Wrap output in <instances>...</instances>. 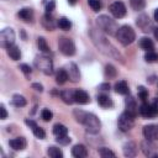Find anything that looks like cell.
Segmentation results:
<instances>
[{"mask_svg": "<svg viewBox=\"0 0 158 158\" xmlns=\"http://www.w3.org/2000/svg\"><path fill=\"white\" fill-rule=\"evenodd\" d=\"M89 35H90V38H91L94 46L98 48L99 52H101L102 54H105V56H107V57H110V58H112V59L120 60L122 64L125 63L122 54L116 49L115 46L111 44V42H110L99 30H96V28H90Z\"/></svg>", "mask_w": 158, "mask_h": 158, "instance_id": "obj_1", "label": "cell"}, {"mask_svg": "<svg viewBox=\"0 0 158 158\" xmlns=\"http://www.w3.org/2000/svg\"><path fill=\"white\" fill-rule=\"evenodd\" d=\"M74 116H75V120L84 125L86 131L90 132V133H98L100 131V127H101V123H100V120L98 118L96 115L91 114V112H85L83 110H74Z\"/></svg>", "mask_w": 158, "mask_h": 158, "instance_id": "obj_2", "label": "cell"}, {"mask_svg": "<svg viewBox=\"0 0 158 158\" xmlns=\"http://www.w3.org/2000/svg\"><path fill=\"white\" fill-rule=\"evenodd\" d=\"M96 23L101 31H104L105 33H107L110 36H116V33L118 31V25L116 23V21L112 20L111 17H109L107 15H100L96 19Z\"/></svg>", "mask_w": 158, "mask_h": 158, "instance_id": "obj_3", "label": "cell"}, {"mask_svg": "<svg viewBox=\"0 0 158 158\" xmlns=\"http://www.w3.org/2000/svg\"><path fill=\"white\" fill-rule=\"evenodd\" d=\"M116 38L122 46H128L135 41L136 33H135V31L131 26L123 25V26L118 27V31L116 33Z\"/></svg>", "mask_w": 158, "mask_h": 158, "instance_id": "obj_4", "label": "cell"}, {"mask_svg": "<svg viewBox=\"0 0 158 158\" xmlns=\"http://www.w3.org/2000/svg\"><path fill=\"white\" fill-rule=\"evenodd\" d=\"M35 67L37 69H40L46 75H51L53 73V63H52V59L49 57H47L46 54H41V56H37L35 58Z\"/></svg>", "mask_w": 158, "mask_h": 158, "instance_id": "obj_5", "label": "cell"}, {"mask_svg": "<svg viewBox=\"0 0 158 158\" xmlns=\"http://www.w3.org/2000/svg\"><path fill=\"white\" fill-rule=\"evenodd\" d=\"M58 48L62 54L70 57L75 53V44L74 42L68 37H59L58 40Z\"/></svg>", "mask_w": 158, "mask_h": 158, "instance_id": "obj_6", "label": "cell"}, {"mask_svg": "<svg viewBox=\"0 0 158 158\" xmlns=\"http://www.w3.org/2000/svg\"><path fill=\"white\" fill-rule=\"evenodd\" d=\"M133 118H135V117L131 116L130 114H127L126 111L122 112V114L120 115V117H118V121H117L118 128H120L122 132L130 131V130L133 127V125H135V120H133Z\"/></svg>", "mask_w": 158, "mask_h": 158, "instance_id": "obj_7", "label": "cell"}, {"mask_svg": "<svg viewBox=\"0 0 158 158\" xmlns=\"http://www.w3.org/2000/svg\"><path fill=\"white\" fill-rule=\"evenodd\" d=\"M0 42H1V46L4 48H7V47L12 46L14 42H15V32H14V30L10 28V27L4 28L0 32Z\"/></svg>", "mask_w": 158, "mask_h": 158, "instance_id": "obj_8", "label": "cell"}, {"mask_svg": "<svg viewBox=\"0 0 158 158\" xmlns=\"http://www.w3.org/2000/svg\"><path fill=\"white\" fill-rule=\"evenodd\" d=\"M109 10L111 12V15L116 19H121L126 15V6L122 1H115L109 6Z\"/></svg>", "mask_w": 158, "mask_h": 158, "instance_id": "obj_9", "label": "cell"}, {"mask_svg": "<svg viewBox=\"0 0 158 158\" xmlns=\"http://www.w3.org/2000/svg\"><path fill=\"white\" fill-rule=\"evenodd\" d=\"M141 116L143 117H154L158 115V107H156L154 105H149V104H146L143 102L139 109H138Z\"/></svg>", "mask_w": 158, "mask_h": 158, "instance_id": "obj_10", "label": "cell"}, {"mask_svg": "<svg viewBox=\"0 0 158 158\" xmlns=\"http://www.w3.org/2000/svg\"><path fill=\"white\" fill-rule=\"evenodd\" d=\"M142 132L146 139H149V141L158 139V126L157 125H147L143 127Z\"/></svg>", "mask_w": 158, "mask_h": 158, "instance_id": "obj_11", "label": "cell"}, {"mask_svg": "<svg viewBox=\"0 0 158 158\" xmlns=\"http://www.w3.org/2000/svg\"><path fill=\"white\" fill-rule=\"evenodd\" d=\"M125 105H126V110H125V111H126L127 114H130L131 116L136 117L137 114H138V106H137L136 100H135L133 98L128 96V98L125 100Z\"/></svg>", "mask_w": 158, "mask_h": 158, "instance_id": "obj_12", "label": "cell"}, {"mask_svg": "<svg viewBox=\"0 0 158 158\" xmlns=\"http://www.w3.org/2000/svg\"><path fill=\"white\" fill-rule=\"evenodd\" d=\"M9 144H10V147H11L12 149H15V151H22V149L26 148L27 141H26L25 137H16V138L10 139V141H9Z\"/></svg>", "mask_w": 158, "mask_h": 158, "instance_id": "obj_13", "label": "cell"}, {"mask_svg": "<svg viewBox=\"0 0 158 158\" xmlns=\"http://www.w3.org/2000/svg\"><path fill=\"white\" fill-rule=\"evenodd\" d=\"M137 25H138V27H139L143 32H148L149 28L152 27V22L149 21L148 15H146V14H142V15L138 16V19H137Z\"/></svg>", "mask_w": 158, "mask_h": 158, "instance_id": "obj_14", "label": "cell"}, {"mask_svg": "<svg viewBox=\"0 0 158 158\" xmlns=\"http://www.w3.org/2000/svg\"><path fill=\"white\" fill-rule=\"evenodd\" d=\"M141 149L147 157H158V154L154 153V144L149 139H146L141 143Z\"/></svg>", "mask_w": 158, "mask_h": 158, "instance_id": "obj_15", "label": "cell"}, {"mask_svg": "<svg viewBox=\"0 0 158 158\" xmlns=\"http://www.w3.org/2000/svg\"><path fill=\"white\" fill-rule=\"evenodd\" d=\"M74 100L75 102L78 104H81V105H85L90 101V98H89V94L85 91V90H81V89H78L74 91Z\"/></svg>", "mask_w": 158, "mask_h": 158, "instance_id": "obj_16", "label": "cell"}, {"mask_svg": "<svg viewBox=\"0 0 158 158\" xmlns=\"http://www.w3.org/2000/svg\"><path fill=\"white\" fill-rule=\"evenodd\" d=\"M25 122H26V125H28V126L32 128V132H33V135H35L37 138L43 139V138L46 137V132L43 131V128H41L40 126H37V123H36L35 121H32V120H26Z\"/></svg>", "mask_w": 158, "mask_h": 158, "instance_id": "obj_17", "label": "cell"}, {"mask_svg": "<svg viewBox=\"0 0 158 158\" xmlns=\"http://www.w3.org/2000/svg\"><path fill=\"white\" fill-rule=\"evenodd\" d=\"M122 151H123V156L125 157H135L136 153H137V146H136L135 142L130 141V142H126L123 144Z\"/></svg>", "mask_w": 158, "mask_h": 158, "instance_id": "obj_18", "label": "cell"}, {"mask_svg": "<svg viewBox=\"0 0 158 158\" xmlns=\"http://www.w3.org/2000/svg\"><path fill=\"white\" fill-rule=\"evenodd\" d=\"M72 154L75 158H85L88 156V149L84 144H75L72 148Z\"/></svg>", "mask_w": 158, "mask_h": 158, "instance_id": "obj_19", "label": "cell"}, {"mask_svg": "<svg viewBox=\"0 0 158 158\" xmlns=\"http://www.w3.org/2000/svg\"><path fill=\"white\" fill-rule=\"evenodd\" d=\"M42 25H43L44 28H47V30H49V31L54 30V27L57 26V23H56L53 16H52L51 14H48V12H46V15L42 17Z\"/></svg>", "mask_w": 158, "mask_h": 158, "instance_id": "obj_20", "label": "cell"}, {"mask_svg": "<svg viewBox=\"0 0 158 158\" xmlns=\"http://www.w3.org/2000/svg\"><path fill=\"white\" fill-rule=\"evenodd\" d=\"M17 16H19L21 20H23V21H26V22H30V21H32V19H33V11H32V9H30V7H23V9H21V10L17 12Z\"/></svg>", "mask_w": 158, "mask_h": 158, "instance_id": "obj_21", "label": "cell"}, {"mask_svg": "<svg viewBox=\"0 0 158 158\" xmlns=\"http://www.w3.org/2000/svg\"><path fill=\"white\" fill-rule=\"evenodd\" d=\"M74 91H75V90H72V89H65V90L60 91V98H62V100H63L65 104H68V105L75 102V100H74Z\"/></svg>", "mask_w": 158, "mask_h": 158, "instance_id": "obj_22", "label": "cell"}, {"mask_svg": "<svg viewBox=\"0 0 158 158\" xmlns=\"http://www.w3.org/2000/svg\"><path fill=\"white\" fill-rule=\"evenodd\" d=\"M6 52H7L9 57H10L12 60H19V59L21 58V51H20V48H19L16 44H12V46L7 47V48H6Z\"/></svg>", "mask_w": 158, "mask_h": 158, "instance_id": "obj_23", "label": "cell"}, {"mask_svg": "<svg viewBox=\"0 0 158 158\" xmlns=\"http://www.w3.org/2000/svg\"><path fill=\"white\" fill-rule=\"evenodd\" d=\"M68 75H69V79L72 81H78L79 78H80V74H79V69L77 67L75 63H70L69 64V70H68Z\"/></svg>", "mask_w": 158, "mask_h": 158, "instance_id": "obj_24", "label": "cell"}, {"mask_svg": "<svg viewBox=\"0 0 158 158\" xmlns=\"http://www.w3.org/2000/svg\"><path fill=\"white\" fill-rule=\"evenodd\" d=\"M115 91L117 94H121V95H127L128 94V84L126 80H120L115 84Z\"/></svg>", "mask_w": 158, "mask_h": 158, "instance_id": "obj_25", "label": "cell"}, {"mask_svg": "<svg viewBox=\"0 0 158 158\" xmlns=\"http://www.w3.org/2000/svg\"><path fill=\"white\" fill-rule=\"evenodd\" d=\"M98 104L101 106V107H104V109H109V107H111L114 104H112V100L107 96V95H105V94H100L99 96H98Z\"/></svg>", "mask_w": 158, "mask_h": 158, "instance_id": "obj_26", "label": "cell"}, {"mask_svg": "<svg viewBox=\"0 0 158 158\" xmlns=\"http://www.w3.org/2000/svg\"><path fill=\"white\" fill-rule=\"evenodd\" d=\"M138 44H139V47H141L142 49H144L146 52H148V51H153V48H154V44H153L152 40L148 38V37H142V38L139 40Z\"/></svg>", "mask_w": 158, "mask_h": 158, "instance_id": "obj_27", "label": "cell"}, {"mask_svg": "<svg viewBox=\"0 0 158 158\" xmlns=\"http://www.w3.org/2000/svg\"><path fill=\"white\" fill-rule=\"evenodd\" d=\"M69 79V75H68V72L65 69H58L57 73H56V81L57 84H64L67 80Z\"/></svg>", "mask_w": 158, "mask_h": 158, "instance_id": "obj_28", "label": "cell"}, {"mask_svg": "<svg viewBox=\"0 0 158 158\" xmlns=\"http://www.w3.org/2000/svg\"><path fill=\"white\" fill-rule=\"evenodd\" d=\"M53 133H54V136H57V137L67 136V135H68V128H67L64 125H62V123H56V125L53 126Z\"/></svg>", "mask_w": 158, "mask_h": 158, "instance_id": "obj_29", "label": "cell"}, {"mask_svg": "<svg viewBox=\"0 0 158 158\" xmlns=\"http://www.w3.org/2000/svg\"><path fill=\"white\" fill-rule=\"evenodd\" d=\"M11 102H12V105H15L16 107H23V106L27 104L26 99H25L22 95H20V94H15V95L12 96V99H11Z\"/></svg>", "mask_w": 158, "mask_h": 158, "instance_id": "obj_30", "label": "cell"}, {"mask_svg": "<svg viewBox=\"0 0 158 158\" xmlns=\"http://www.w3.org/2000/svg\"><path fill=\"white\" fill-rule=\"evenodd\" d=\"M37 44H38V49H40L43 54L49 53V46L47 44V41H46L44 37H38V40H37Z\"/></svg>", "mask_w": 158, "mask_h": 158, "instance_id": "obj_31", "label": "cell"}, {"mask_svg": "<svg viewBox=\"0 0 158 158\" xmlns=\"http://www.w3.org/2000/svg\"><path fill=\"white\" fill-rule=\"evenodd\" d=\"M47 154H48L51 158H62V157H63V152H62L58 147H54V146L48 147Z\"/></svg>", "mask_w": 158, "mask_h": 158, "instance_id": "obj_32", "label": "cell"}, {"mask_svg": "<svg viewBox=\"0 0 158 158\" xmlns=\"http://www.w3.org/2000/svg\"><path fill=\"white\" fill-rule=\"evenodd\" d=\"M57 26H58L60 30L68 31V30L72 27V22H70L67 17H60V19L57 21Z\"/></svg>", "mask_w": 158, "mask_h": 158, "instance_id": "obj_33", "label": "cell"}, {"mask_svg": "<svg viewBox=\"0 0 158 158\" xmlns=\"http://www.w3.org/2000/svg\"><path fill=\"white\" fill-rule=\"evenodd\" d=\"M116 74H117L116 68H115L112 64H106V65H105V77H106V78L112 79V78L116 77Z\"/></svg>", "mask_w": 158, "mask_h": 158, "instance_id": "obj_34", "label": "cell"}, {"mask_svg": "<svg viewBox=\"0 0 158 158\" xmlns=\"http://www.w3.org/2000/svg\"><path fill=\"white\" fill-rule=\"evenodd\" d=\"M130 4H131V7L133 10H143L144 6H146V0H130Z\"/></svg>", "mask_w": 158, "mask_h": 158, "instance_id": "obj_35", "label": "cell"}, {"mask_svg": "<svg viewBox=\"0 0 158 158\" xmlns=\"http://www.w3.org/2000/svg\"><path fill=\"white\" fill-rule=\"evenodd\" d=\"M144 59L149 63H153V62H157L158 60V53H156L154 51H148L146 54H144Z\"/></svg>", "mask_w": 158, "mask_h": 158, "instance_id": "obj_36", "label": "cell"}, {"mask_svg": "<svg viewBox=\"0 0 158 158\" xmlns=\"http://www.w3.org/2000/svg\"><path fill=\"white\" fill-rule=\"evenodd\" d=\"M99 154H100L102 158L115 157V153H114L111 149H109V148H105V147H102V148H100V149H99Z\"/></svg>", "mask_w": 158, "mask_h": 158, "instance_id": "obj_37", "label": "cell"}, {"mask_svg": "<svg viewBox=\"0 0 158 158\" xmlns=\"http://www.w3.org/2000/svg\"><path fill=\"white\" fill-rule=\"evenodd\" d=\"M88 4H89V6L91 7L93 11H99L102 6L100 0H88Z\"/></svg>", "mask_w": 158, "mask_h": 158, "instance_id": "obj_38", "label": "cell"}, {"mask_svg": "<svg viewBox=\"0 0 158 158\" xmlns=\"http://www.w3.org/2000/svg\"><path fill=\"white\" fill-rule=\"evenodd\" d=\"M41 117H42L44 121H51L52 117H53V114H52L51 110H48V109H43V110L41 111Z\"/></svg>", "mask_w": 158, "mask_h": 158, "instance_id": "obj_39", "label": "cell"}, {"mask_svg": "<svg viewBox=\"0 0 158 158\" xmlns=\"http://www.w3.org/2000/svg\"><path fill=\"white\" fill-rule=\"evenodd\" d=\"M138 98L144 101L147 98H148V90L144 88V86H138Z\"/></svg>", "mask_w": 158, "mask_h": 158, "instance_id": "obj_40", "label": "cell"}, {"mask_svg": "<svg viewBox=\"0 0 158 158\" xmlns=\"http://www.w3.org/2000/svg\"><path fill=\"white\" fill-rule=\"evenodd\" d=\"M54 7H56V1L54 0H49V2L46 5V12L51 14L54 10Z\"/></svg>", "mask_w": 158, "mask_h": 158, "instance_id": "obj_41", "label": "cell"}, {"mask_svg": "<svg viewBox=\"0 0 158 158\" xmlns=\"http://www.w3.org/2000/svg\"><path fill=\"white\" fill-rule=\"evenodd\" d=\"M57 142H59L60 144H68L70 142V138L68 136H62V137H57Z\"/></svg>", "mask_w": 158, "mask_h": 158, "instance_id": "obj_42", "label": "cell"}, {"mask_svg": "<svg viewBox=\"0 0 158 158\" xmlns=\"http://www.w3.org/2000/svg\"><path fill=\"white\" fill-rule=\"evenodd\" d=\"M20 69H21V70H22V73H25L26 75H27V74H30V73H31V70H32V69H31V67H30V65H27V64H21V65H20Z\"/></svg>", "mask_w": 158, "mask_h": 158, "instance_id": "obj_43", "label": "cell"}, {"mask_svg": "<svg viewBox=\"0 0 158 158\" xmlns=\"http://www.w3.org/2000/svg\"><path fill=\"white\" fill-rule=\"evenodd\" d=\"M0 111H1V118H2V120H5V118L7 117V111H6L5 105H4V104H1V105H0Z\"/></svg>", "mask_w": 158, "mask_h": 158, "instance_id": "obj_44", "label": "cell"}, {"mask_svg": "<svg viewBox=\"0 0 158 158\" xmlns=\"http://www.w3.org/2000/svg\"><path fill=\"white\" fill-rule=\"evenodd\" d=\"M32 88H33V89H36V90H37V91H40V93L43 90V86H42L41 84H38V83H33V84H32Z\"/></svg>", "mask_w": 158, "mask_h": 158, "instance_id": "obj_45", "label": "cell"}, {"mask_svg": "<svg viewBox=\"0 0 158 158\" xmlns=\"http://www.w3.org/2000/svg\"><path fill=\"white\" fill-rule=\"evenodd\" d=\"M100 89L101 90H109L110 89V84L109 83H102V84H100Z\"/></svg>", "mask_w": 158, "mask_h": 158, "instance_id": "obj_46", "label": "cell"}, {"mask_svg": "<svg viewBox=\"0 0 158 158\" xmlns=\"http://www.w3.org/2000/svg\"><path fill=\"white\" fill-rule=\"evenodd\" d=\"M153 33H154V37L158 40V27H156L154 28V31H153Z\"/></svg>", "mask_w": 158, "mask_h": 158, "instance_id": "obj_47", "label": "cell"}, {"mask_svg": "<svg viewBox=\"0 0 158 158\" xmlns=\"http://www.w3.org/2000/svg\"><path fill=\"white\" fill-rule=\"evenodd\" d=\"M154 20L158 21V9H156V11H154Z\"/></svg>", "mask_w": 158, "mask_h": 158, "instance_id": "obj_48", "label": "cell"}, {"mask_svg": "<svg viewBox=\"0 0 158 158\" xmlns=\"http://www.w3.org/2000/svg\"><path fill=\"white\" fill-rule=\"evenodd\" d=\"M68 2H69L70 5H74V4L77 2V0H68Z\"/></svg>", "mask_w": 158, "mask_h": 158, "instance_id": "obj_49", "label": "cell"}, {"mask_svg": "<svg viewBox=\"0 0 158 158\" xmlns=\"http://www.w3.org/2000/svg\"><path fill=\"white\" fill-rule=\"evenodd\" d=\"M153 105H154L156 107H158V99H156V100H154V102H153Z\"/></svg>", "mask_w": 158, "mask_h": 158, "instance_id": "obj_50", "label": "cell"}]
</instances>
